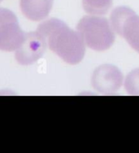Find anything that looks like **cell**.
<instances>
[{
    "mask_svg": "<svg viewBox=\"0 0 139 153\" xmlns=\"http://www.w3.org/2000/svg\"><path fill=\"white\" fill-rule=\"evenodd\" d=\"M77 30L85 45L94 51L107 50L115 42V33L112 25L102 16H84L79 21Z\"/></svg>",
    "mask_w": 139,
    "mask_h": 153,
    "instance_id": "2",
    "label": "cell"
},
{
    "mask_svg": "<svg viewBox=\"0 0 139 153\" xmlns=\"http://www.w3.org/2000/svg\"><path fill=\"white\" fill-rule=\"evenodd\" d=\"M123 74L117 67L103 65L96 68L91 77L92 86L103 94H112L121 88Z\"/></svg>",
    "mask_w": 139,
    "mask_h": 153,
    "instance_id": "5",
    "label": "cell"
},
{
    "mask_svg": "<svg viewBox=\"0 0 139 153\" xmlns=\"http://www.w3.org/2000/svg\"><path fill=\"white\" fill-rule=\"evenodd\" d=\"M113 30L139 53V16L128 7H117L111 14Z\"/></svg>",
    "mask_w": 139,
    "mask_h": 153,
    "instance_id": "3",
    "label": "cell"
},
{
    "mask_svg": "<svg viewBox=\"0 0 139 153\" xmlns=\"http://www.w3.org/2000/svg\"><path fill=\"white\" fill-rule=\"evenodd\" d=\"M46 48L44 38L38 31L28 33L21 46L16 50V59L21 65H31L41 58Z\"/></svg>",
    "mask_w": 139,
    "mask_h": 153,
    "instance_id": "6",
    "label": "cell"
},
{
    "mask_svg": "<svg viewBox=\"0 0 139 153\" xmlns=\"http://www.w3.org/2000/svg\"><path fill=\"white\" fill-rule=\"evenodd\" d=\"M112 5V0H82V6L87 13L104 15Z\"/></svg>",
    "mask_w": 139,
    "mask_h": 153,
    "instance_id": "8",
    "label": "cell"
},
{
    "mask_svg": "<svg viewBox=\"0 0 139 153\" xmlns=\"http://www.w3.org/2000/svg\"><path fill=\"white\" fill-rule=\"evenodd\" d=\"M38 32L44 38L47 47L69 65H77L84 58L86 45L77 31L64 21L50 19L41 23Z\"/></svg>",
    "mask_w": 139,
    "mask_h": 153,
    "instance_id": "1",
    "label": "cell"
},
{
    "mask_svg": "<svg viewBox=\"0 0 139 153\" xmlns=\"http://www.w3.org/2000/svg\"><path fill=\"white\" fill-rule=\"evenodd\" d=\"M125 91L132 95H139V68L131 71L124 81Z\"/></svg>",
    "mask_w": 139,
    "mask_h": 153,
    "instance_id": "9",
    "label": "cell"
},
{
    "mask_svg": "<svg viewBox=\"0 0 139 153\" xmlns=\"http://www.w3.org/2000/svg\"><path fill=\"white\" fill-rule=\"evenodd\" d=\"M2 1H3V0H0V3H1V2H2Z\"/></svg>",
    "mask_w": 139,
    "mask_h": 153,
    "instance_id": "10",
    "label": "cell"
},
{
    "mask_svg": "<svg viewBox=\"0 0 139 153\" xmlns=\"http://www.w3.org/2000/svg\"><path fill=\"white\" fill-rule=\"evenodd\" d=\"M53 2L54 0H21V9L28 19L41 21L49 15Z\"/></svg>",
    "mask_w": 139,
    "mask_h": 153,
    "instance_id": "7",
    "label": "cell"
},
{
    "mask_svg": "<svg viewBox=\"0 0 139 153\" xmlns=\"http://www.w3.org/2000/svg\"><path fill=\"white\" fill-rule=\"evenodd\" d=\"M25 33L18 23L17 17L8 9L0 8V50L13 51L21 46Z\"/></svg>",
    "mask_w": 139,
    "mask_h": 153,
    "instance_id": "4",
    "label": "cell"
}]
</instances>
